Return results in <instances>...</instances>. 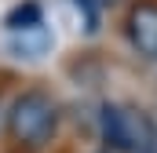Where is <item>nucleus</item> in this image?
<instances>
[{
	"mask_svg": "<svg viewBox=\"0 0 157 153\" xmlns=\"http://www.w3.org/2000/svg\"><path fill=\"white\" fill-rule=\"evenodd\" d=\"M55 128H59V102L40 88L22 91L7 110V135L22 150H44L55 139Z\"/></svg>",
	"mask_w": 157,
	"mask_h": 153,
	"instance_id": "obj_1",
	"label": "nucleus"
},
{
	"mask_svg": "<svg viewBox=\"0 0 157 153\" xmlns=\"http://www.w3.org/2000/svg\"><path fill=\"white\" fill-rule=\"evenodd\" d=\"M99 139L117 153H150L157 146V128L143 110L106 102L99 110Z\"/></svg>",
	"mask_w": 157,
	"mask_h": 153,
	"instance_id": "obj_2",
	"label": "nucleus"
},
{
	"mask_svg": "<svg viewBox=\"0 0 157 153\" xmlns=\"http://www.w3.org/2000/svg\"><path fill=\"white\" fill-rule=\"evenodd\" d=\"M128 40H132L135 55H143L146 62H157V0H143L132 7Z\"/></svg>",
	"mask_w": 157,
	"mask_h": 153,
	"instance_id": "obj_3",
	"label": "nucleus"
},
{
	"mask_svg": "<svg viewBox=\"0 0 157 153\" xmlns=\"http://www.w3.org/2000/svg\"><path fill=\"white\" fill-rule=\"evenodd\" d=\"M4 26H7V33H26V29H37V26H44V7H40L37 0L15 4V7L7 11Z\"/></svg>",
	"mask_w": 157,
	"mask_h": 153,
	"instance_id": "obj_4",
	"label": "nucleus"
},
{
	"mask_svg": "<svg viewBox=\"0 0 157 153\" xmlns=\"http://www.w3.org/2000/svg\"><path fill=\"white\" fill-rule=\"evenodd\" d=\"M73 7H77L80 18H84V29L95 33L99 29V0H73Z\"/></svg>",
	"mask_w": 157,
	"mask_h": 153,
	"instance_id": "obj_5",
	"label": "nucleus"
},
{
	"mask_svg": "<svg viewBox=\"0 0 157 153\" xmlns=\"http://www.w3.org/2000/svg\"><path fill=\"white\" fill-rule=\"evenodd\" d=\"M99 153H117V150H110V146H102V150H99Z\"/></svg>",
	"mask_w": 157,
	"mask_h": 153,
	"instance_id": "obj_6",
	"label": "nucleus"
},
{
	"mask_svg": "<svg viewBox=\"0 0 157 153\" xmlns=\"http://www.w3.org/2000/svg\"><path fill=\"white\" fill-rule=\"evenodd\" d=\"M99 4H113V0H99Z\"/></svg>",
	"mask_w": 157,
	"mask_h": 153,
	"instance_id": "obj_7",
	"label": "nucleus"
},
{
	"mask_svg": "<svg viewBox=\"0 0 157 153\" xmlns=\"http://www.w3.org/2000/svg\"><path fill=\"white\" fill-rule=\"evenodd\" d=\"M150 153H157V150H150Z\"/></svg>",
	"mask_w": 157,
	"mask_h": 153,
	"instance_id": "obj_8",
	"label": "nucleus"
}]
</instances>
